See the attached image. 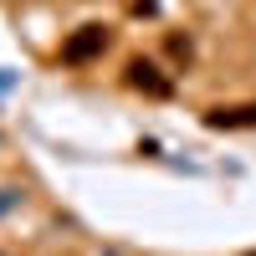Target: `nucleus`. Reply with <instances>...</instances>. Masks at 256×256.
<instances>
[{"label":"nucleus","instance_id":"obj_6","mask_svg":"<svg viewBox=\"0 0 256 256\" xmlns=\"http://www.w3.org/2000/svg\"><path fill=\"white\" fill-rule=\"evenodd\" d=\"M251 256H256V251H251Z\"/></svg>","mask_w":256,"mask_h":256},{"label":"nucleus","instance_id":"obj_3","mask_svg":"<svg viewBox=\"0 0 256 256\" xmlns=\"http://www.w3.org/2000/svg\"><path fill=\"white\" fill-rule=\"evenodd\" d=\"M205 128H256V102H246V108H205Z\"/></svg>","mask_w":256,"mask_h":256},{"label":"nucleus","instance_id":"obj_5","mask_svg":"<svg viewBox=\"0 0 256 256\" xmlns=\"http://www.w3.org/2000/svg\"><path fill=\"white\" fill-rule=\"evenodd\" d=\"M16 205V190H0V210H10Z\"/></svg>","mask_w":256,"mask_h":256},{"label":"nucleus","instance_id":"obj_2","mask_svg":"<svg viewBox=\"0 0 256 256\" xmlns=\"http://www.w3.org/2000/svg\"><path fill=\"white\" fill-rule=\"evenodd\" d=\"M128 88H138L144 98H169L174 92V77H169L154 56H134L128 62Z\"/></svg>","mask_w":256,"mask_h":256},{"label":"nucleus","instance_id":"obj_1","mask_svg":"<svg viewBox=\"0 0 256 256\" xmlns=\"http://www.w3.org/2000/svg\"><path fill=\"white\" fill-rule=\"evenodd\" d=\"M102 52H108V26H77L62 41V62H67V67H88Z\"/></svg>","mask_w":256,"mask_h":256},{"label":"nucleus","instance_id":"obj_4","mask_svg":"<svg viewBox=\"0 0 256 256\" xmlns=\"http://www.w3.org/2000/svg\"><path fill=\"white\" fill-rule=\"evenodd\" d=\"M169 52H174L180 62H190V36H169Z\"/></svg>","mask_w":256,"mask_h":256}]
</instances>
